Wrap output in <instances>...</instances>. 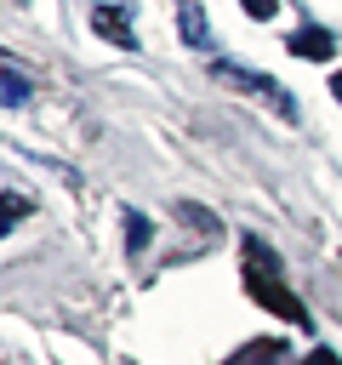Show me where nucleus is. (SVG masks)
<instances>
[{"label":"nucleus","instance_id":"obj_1","mask_svg":"<svg viewBox=\"0 0 342 365\" xmlns=\"http://www.w3.org/2000/svg\"><path fill=\"white\" fill-rule=\"evenodd\" d=\"M245 291H251V302H262L268 314L308 325V308H302V297L285 285V268H279V257H274V251H268L256 234H245Z\"/></svg>","mask_w":342,"mask_h":365},{"label":"nucleus","instance_id":"obj_2","mask_svg":"<svg viewBox=\"0 0 342 365\" xmlns=\"http://www.w3.org/2000/svg\"><path fill=\"white\" fill-rule=\"evenodd\" d=\"M211 74H217L222 86H234V91H245V97H256V103H262V108H274L279 120H296V97H291L274 74L245 68V63H228V57H217V63H211Z\"/></svg>","mask_w":342,"mask_h":365},{"label":"nucleus","instance_id":"obj_3","mask_svg":"<svg viewBox=\"0 0 342 365\" xmlns=\"http://www.w3.org/2000/svg\"><path fill=\"white\" fill-rule=\"evenodd\" d=\"M91 29H97L103 40H114L120 51H137V34H131V11H125V6H97V11H91Z\"/></svg>","mask_w":342,"mask_h":365},{"label":"nucleus","instance_id":"obj_4","mask_svg":"<svg viewBox=\"0 0 342 365\" xmlns=\"http://www.w3.org/2000/svg\"><path fill=\"white\" fill-rule=\"evenodd\" d=\"M285 51H291V57H308V63H325V57L336 51V40H331L325 29H314V23H308V29H296V34L285 40Z\"/></svg>","mask_w":342,"mask_h":365},{"label":"nucleus","instance_id":"obj_5","mask_svg":"<svg viewBox=\"0 0 342 365\" xmlns=\"http://www.w3.org/2000/svg\"><path fill=\"white\" fill-rule=\"evenodd\" d=\"M285 359V342L279 336H256V342H245L239 354H228L222 365H279Z\"/></svg>","mask_w":342,"mask_h":365},{"label":"nucleus","instance_id":"obj_6","mask_svg":"<svg viewBox=\"0 0 342 365\" xmlns=\"http://www.w3.org/2000/svg\"><path fill=\"white\" fill-rule=\"evenodd\" d=\"M177 23H182V40H188L194 51H205V46H211V23H205V11H200L194 0H182V11H177Z\"/></svg>","mask_w":342,"mask_h":365},{"label":"nucleus","instance_id":"obj_7","mask_svg":"<svg viewBox=\"0 0 342 365\" xmlns=\"http://www.w3.org/2000/svg\"><path fill=\"white\" fill-rule=\"evenodd\" d=\"M120 222H125V251H131V257H142V251H148V240H154V222H148L137 205H125V211H120Z\"/></svg>","mask_w":342,"mask_h":365},{"label":"nucleus","instance_id":"obj_8","mask_svg":"<svg viewBox=\"0 0 342 365\" xmlns=\"http://www.w3.org/2000/svg\"><path fill=\"white\" fill-rule=\"evenodd\" d=\"M0 103H6V108H23V103H28V80L17 74L11 57H6V91H0Z\"/></svg>","mask_w":342,"mask_h":365},{"label":"nucleus","instance_id":"obj_9","mask_svg":"<svg viewBox=\"0 0 342 365\" xmlns=\"http://www.w3.org/2000/svg\"><path fill=\"white\" fill-rule=\"evenodd\" d=\"M17 217H28V200L23 194H6V228H17Z\"/></svg>","mask_w":342,"mask_h":365},{"label":"nucleus","instance_id":"obj_10","mask_svg":"<svg viewBox=\"0 0 342 365\" xmlns=\"http://www.w3.org/2000/svg\"><path fill=\"white\" fill-rule=\"evenodd\" d=\"M239 6H245V17H256V23H262V17H274V11H279V0H239Z\"/></svg>","mask_w":342,"mask_h":365},{"label":"nucleus","instance_id":"obj_11","mask_svg":"<svg viewBox=\"0 0 342 365\" xmlns=\"http://www.w3.org/2000/svg\"><path fill=\"white\" fill-rule=\"evenodd\" d=\"M308 365H336V354H331V348H314V354H308Z\"/></svg>","mask_w":342,"mask_h":365},{"label":"nucleus","instance_id":"obj_12","mask_svg":"<svg viewBox=\"0 0 342 365\" xmlns=\"http://www.w3.org/2000/svg\"><path fill=\"white\" fill-rule=\"evenodd\" d=\"M331 97H336V103H342V68H336V74H331Z\"/></svg>","mask_w":342,"mask_h":365}]
</instances>
